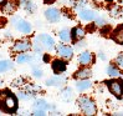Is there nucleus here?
<instances>
[{"label": "nucleus", "mask_w": 123, "mask_h": 116, "mask_svg": "<svg viewBox=\"0 0 123 116\" xmlns=\"http://www.w3.org/2000/svg\"><path fill=\"white\" fill-rule=\"evenodd\" d=\"M0 110L6 114H15L18 110V97L10 90H0Z\"/></svg>", "instance_id": "f257e3e1"}, {"label": "nucleus", "mask_w": 123, "mask_h": 116, "mask_svg": "<svg viewBox=\"0 0 123 116\" xmlns=\"http://www.w3.org/2000/svg\"><path fill=\"white\" fill-rule=\"evenodd\" d=\"M77 104H78V107L85 115L87 116H92V115H96V104L93 102V100L87 97V96H80L78 100H77Z\"/></svg>", "instance_id": "f03ea898"}, {"label": "nucleus", "mask_w": 123, "mask_h": 116, "mask_svg": "<svg viewBox=\"0 0 123 116\" xmlns=\"http://www.w3.org/2000/svg\"><path fill=\"white\" fill-rule=\"evenodd\" d=\"M11 24L14 25V27H15L18 31L23 33V34H30L32 31V25L29 23V21L24 20L23 18H19V16L12 18Z\"/></svg>", "instance_id": "7ed1b4c3"}, {"label": "nucleus", "mask_w": 123, "mask_h": 116, "mask_svg": "<svg viewBox=\"0 0 123 116\" xmlns=\"http://www.w3.org/2000/svg\"><path fill=\"white\" fill-rule=\"evenodd\" d=\"M107 88L110 89L111 94L116 97L122 99L123 97V81L122 80H110V81H106Z\"/></svg>", "instance_id": "20e7f679"}, {"label": "nucleus", "mask_w": 123, "mask_h": 116, "mask_svg": "<svg viewBox=\"0 0 123 116\" xmlns=\"http://www.w3.org/2000/svg\"><path fill=\"white\" fill-rule=\"evenodd\" d=\"M56 51L59 54V56L65 59V60H70L74 57V48H71L70 45L59 44L56 46Z\"/></svg>", "instance_id": "39448f33"}, {"label": "nucleus", "mask_w": 123, "mask_h": 116, "mask_svg": "<svg viewBox=\"0 0 123 116\" xmlns=\"http://www.w3.org/2000/svg\"><path fill=\"white\" fill-rule=\"evenodd\" d=\"M31 46H32V42L30 40H26V39L18 40L15 44H14V46H12V51L18 53V54H20V53H27V51H30Z\"/></svg>", "instance_id": "423d86ee"}, {"label": "nucleus", "mask_w": 123, "mask_h": 116, "mask_svg": "<svg viewBox=\"0 0 123 116\" xmlns=\"http://www.w3.org/2000/svg\"><path fill=\"white\" fill-rule=\"evenodd\" d=\"M45 18L50 23H57L61 19V13L56 8H49L45 10Z\"/></svg>", "instance_id": "0eeeda50"}, {"label": "nucleus", "mask_w": 123, "mask_h": 116, "mask_svg": "<svg viewBox=\"0 0 123 116\" xmlns=\"http://www.w3.org/2000/svg\"><path fill=\"white\" fill-rule=\"evenodd\" d=\"M78 16L80 19H82L85 21H93V20H96L98 14L92 9H81V10H78Z\"/></svg>", "instance_id": "6e6552de"}, {"label": "nucleus", "mask_w": 123, "mask_h": 116, "mask_svg": "<svg viewBox=\"0 0 123 116\" xmlns=\"http://www.w3.org/2000/svg\"><path fill=\"white\" fill-rule=\"evenodd\" d=\"M39 41L42 44V46H45L47 50H54L55 48V40L52 36H50L49 34H40L39 36Z\"/></svg>", "instance_id": "1a4fd4ad"}, {"label": "nucleus", "mask_w": 123, "mask_h": 116, "mask_svg": "<svg viewBox=\"0 0 123 116\" xmlns=\"http://www.w3.org/2000/svg\"><path fill=\"white\" fill-rule=\"evenodd\" d=\"M18 9V4L14 0H5L1 4V11L6 15H10V14H14Z\"/></svg>", "instance_id": "9d476101"}, {"label": "nucleus", "mask_w": 123, "mask_h": 116, "mask_svg": "<svg viewBox=\"0 0 123 116\" xmlns=\"http://www.w3.org/2000/svg\"><path fill=\"white\" fill-rule=\"evenodd\" d=\"M93 61H95V57L90 51H83L78 56V64L82 66H88V65L93 64Z\"/></svg>", "instance_id": "9b49d317"}, {"label": "nucleus", "mask_w": 123, "mask_h": 116, "mask_svg": "<svg viewBox=\"0 0 123 116\" xmlns=\"http://www.w3.org/2000/svg\"><path fill=\"white\" fill-rule=\"evenodd\" d=\"M51 68H52V71L55 72V74H62V72L66 71L67 69V64L63 60H60V59H56L52 61L51 64Z\"/></svg>", "instance_id": "f8f14e48"}, {"label": "nucleus", "mask_w": 123, "mask_h": 116, "mask_svg": "<svg viewBox=\"0 0 123 116\" xmlns=\"http://www.w3.org/2000/svg\"><path fill=\"white\" fill-rule=\"evenodd\" d=\"M92 76V70L87 66H83L75 72V79L76 80H81V79H90Z\"/></svg>", "instance_id": "ddd939ff"}, {"label": "nucleus", "mask_w": 123, "mask_h": 116, "mask_svg": "<svg viewBox=\"0 0 123 116\" xmlns=\"http://www.w3.org/2000/svg\"><path fill=\"white\" fill-rule=\"evenodd\" d=\"M66 82V77L62 75H56L54 77H50L46 80V85L47 86H61Z\"/></svg>", "instance_id": "4468645a"}, {"label": "nucleus", "mask_w": 123, "mask_h": 116, "mask_svg": "<svg viewBox=\"0 0 123 116\" xmlns=\"http://www.w3.org/2000/svg\"><path fill=\"white\" fill-rule=\"evenodd\" d=\"M34 109L35 110H42V111H47L51 109V106H50L47 104V101H45L44 99H37L34 101Z\"/></svg>", "instance_id": "2eb2a0df"}, {"label": "nucleus", "mask_w": 123, "mask_h": 116, "mask_svg": "<svg viewBox=\"0 0 123 116\" xmlns=\"http://www.w3.org/2000/svg\"><path fill=\"white\" fill-rule=\"evenodd\" d=\"M91 86H92V82L88 79H81V80H77V82H76V89L78 91H86Z\"/></svg>", "instance_id": "dca6fc26"}, {"label": "nucleus", "mask_w": 123, "mask_h": 116, "mask_svg": "<svg viewBox=\"0 0 123 116\" xmlns=\"http://www.w3.org/2000/svg\"><path fill=\"white\" fill-rule=\"evenodd\" d=\"M85 30L82 27H80V26H76V27H74L71 30V36H72V40H81V39H83L85 38Z\"/></svg>", "instance_id": "f3484780"}, {"label": "nucleus", "mask_w": 123, "mask_h": 116, "mask_svg": "<svg viewBox=\"0 0 123 116\" xmlns=\"http://www.w3.org/2000/svg\"><path fill=\"white\" fill-rule=\"evenodd\" d=\"M112 39L118 44H123V24L112 33Z\"/></svg>", "instance_id": "a211bd4d"}, {"label": "nucleus", "mask_w": 123, "mask_h": 116, "mask_svg": "<svg viewBox=\"0 0 123 116\" xmlns=\"http://www.w3.org/2000/svg\"><path fill=\"white\" fill-rule=\"evenodd\" d=\"M31 60H32V56L30 54H26V53H20L16 56V59H15V61L18 64H27V62H30Z\"/></svg>", "instance_id": "6ab92c4d"}, {"label": "nucleus", "mask_w": 123, "mask_h": 116, "mask_svg": "<svg viewBox=\"0 0 123 116\" xmlns=\"http://www.w3.org/2000/svg\"><path fill=\"white\" fill-rule=\"evenodd\" d=\"M59 38H60L63 42H70V41L72 40L71 31L68 30V29H62V30H60V33H59Z\"/></svg>", "instance_id": "aec40b11"}, {"label": "nucleus", "mask_w": 123, "mask_h": 116, "mask_svg": "<svg viewBox=\"0 0 123 116\" xmlns=\"http://www.w3.org/2000/svg\"><path fill=\"white\" fill-rule=\"evenodd\" d=\"M14 68V64L10 60H0V72H6Z\"/></svg>", "instance_id": "412c9836"}, {"label": "nucleus", "mask_w": 123, "mask_h": 116, "mask_svg": "<svg viewBox=\"0 0 123 116\" xmlns=\"http://www.w3.org/2000/svg\"><path fill=\"white\" fill-rule=\"evenodd\" d=\"M107 75H110L111 77H119L122 75V72L119 71V69H117L113 65H108L107 66Z\"/></svg>", "instance_id": "4be33fe9"}, {"label": "nucleus", "mask_w": 123, "mask_h": 116, "mask_svg": "<svg viewBox=\"0 0 123 116\" xmlns=\"http://www.w3.org/2000/svg\"><path fill=\"white\" fill-rule=\"evenodd\" d=\"M61 97H62V100H65V101H70L72 97H74V92H72V89L65 88V89L61 91Z\"/></svg>", "instance_id": "5701e85b"}, {"label": "nucleus", "mask_w": 123, "mask_h": 116, "mask_svg": "<svg viewBox=\"0 0 123 116\" xmlns=\"http://www.w3.org/2000/svg\"><path fill=\"white\" fill-rule=\"evenodd\" d=\"M21 3H23V6L26 11H30V13L35 11L36 8H35V4L32 1H30V0H21Z\"/></svg>", "instance_id": "b1692460"}, {"label": "nucleus", "mask_w": 123, "mask_h": 116, "mask_svg": "<svg viewBox=\"0 0 123 116\" xmlns=\"http://www.w3.org/2000/svg\"><path fill=\"white\" fill-rule=\"evenodd\" d=\"M40 90H41V88H39L37 85H27L25 91H27V92L30 94L31 96H35L36 94H37V92L40 91Z\"/></svg>", "instance_id": "393cba45"}, {"label": "nucleus", "mask_w": 123, "mask_h": 116, "mask_svg": "<svg viewBox=\"0 0 123 116\" xmlns=\"http://www.w3.org/2000/svg\"><path fill=\"white\" fill-rule=\"evenodd\" d=\"M121 8L119 6H117V5H114V6H112V8L110 9V15L112 16V18H119L121 16Z\"/></svg>", "instance_id": "a878e982"}, {"label": "nucleus", "mask_w": 123, "mask_h": 116, "mask_svg": "<svg viewBox=\"0 0 123 116\" xmlns=\"http://www.w3.org/2000/svg\"><path fill=\"white\" fill-rule=\"evenodd\" d=\"M86 5H87V1H86V0H76L75 4H74V8L76 10H81V9H85Z\"/></svg>", "instance_id": "bb28decb"}, {"label": "nucleus", "mask_w": 123, "mask_h": 116, "mask_svg": "<svg viewBox=\"0 0 123 116\" xmlns=\"http://www.w3.org/2000/svg\"><path fill=\"white\" fill-rule=\"evenodd\" d=\"M31 97H32V96H31L27 91H20V92H19V99H20V100H25V101H26V100H30Z\"/></svg>", "instance_id": "cd10ccee"}, {"label": "nucleus", "mask_w": 123, "mask_h": 116, "mask_svg": "<svg viewBox=\"0 0 123 116\" xmlns=\"http://www.w3.org/2000/svg\"><path fill=\"white\" fill-rule=\"evenodd\" d=\"M116 64H117V66L119 69L123 70V55H119V56L116 57Z\"/></svg>", "instance_id": "c85d7f7f"}, {"label": "nucleus", "mask_w": 123, "mask_h": 116, "mask_svg": "<svg viewBox=\"0 0 123 116\" xmlns=\"http://www.w3.org/2000/svg\"><path fill=\"white\" fill-rule=\"evenodd\" d=\"M42 74H44V72H42V70H40V69H34L32 70V76L36 77V79H40L42 76Z\"/></svg>", "instance_id": "c756f323"}, {"label": "nucleus", "mask_w": 123, "mask_h": 116, "mask_svg": "<svg viewBox=\"0 0 123 116\" xmlns=\"http://www.w3.org/2000/svg\"><path fill=\"white\" fill-rule=\"evenodd\" d=\"M24 79L23 77H19V79H16V80H14L12 81V85L14 86H21V85H24Z\"/></svg>", "instance_id": "7c9ffc66"}, {"label": "nucleus", "mask_w": 123, "mask_h": 116, "mask_svg": "<svg viewBox=\"0 0 123 116\" xmlns=\"http://www.w3.org/2000/svg\"><path fill=\"white\" fill-rule=\"evenodd\" d=\"M96 24H97L98 26H103V25L106 24V20H105L102 16H99V18L97 16V18H96Z\"/></svg>", "instance_id": "2f4dec72"}, {"label": "nucleus", "mask_w": 123, "mask_h": 116, "mask_svg": "<svg viewBox=\"0 0 123 116\" xmlns=\"http://www.w3.org/2000/svg\"><path fill=\"white\" fill-rule=\"evenodd\" d=\"M34 48H35V51H36V54H40V53L42 51V46L39 44V42H35Z\"/></svg>", "instance_id": "473e14b6"}, {"label": "nucleus", "mask_w": 123, "mask_h": 116, "mask_svg": "<svg viewBox=\"0 0 123 116\" xmlns=\"http://www.w3.org/2000/svg\"><path fill=\"white\" fill-rule=\"evenodd\" d=\"M32 115H35V116H45L46 115V111H42V110H34V112H32Z\"/></svg>", "instance_id": "72a5a7b5"}, {"label": "nucleus", "mask_w": 123, "mask_h": 116, "mask_svg": "<svg viewBox=\"0 0 123 116\" xmlns=\"http://www.w3.org/2000/svg\"><path fill=\"white\" fill-rule=\"evenodd\" d=\"M76 46H77L78 49H80V48H85V46H86V42L82 41V39H81V40H78V42L76 44Z\"/></svg>", "instance_id": "f704fd0d"}, {"label": "nucleus", "mask_w": 123, "mask_h": 116, "mask_svg": "<svg viewBox=\"0 0 123 116\" xmlns=\"http://www.w3.org/2000/svg\"><path fill=\"white\" fill-rule=\"evenodd\" d=\"M99 57H101L102 60H106V56H105V54H103V53H99Z\"/></svg>", "instance_id": "c9c22d12"}, {"label": "nucleus", "mask_w": 123, "mask_h": 116, "mask_svg": "<svg viewBox=\"0 0 123 116\" xmlns=\"http://www.w3.org/2000/svg\"><path fill=\"white\" fill-rule=\"evenodd\" d=\"M114 115H122L123 116V112H117V114H114Z\"/></svg>", "instance_id": "e433bc0d"}, {"label": "nucleus", "mask_w": 123, "mask_h": 116, "mask_svg": "<svg viewBox=\"0 0 123 116\" xmlns=\"http://www.w3.org/2000/svg\"><path fill=\"white\" fill-rule=\"evenodd\" d=\"M3 1H4V0H0V3H3Z\"/></svg>", "instance_id": "4c0bfd02"}, {"label": "nucleus", "mask_w": 123, "mask_h": 116, "mask_svg": "<svg viewBox=\"0 0 123 116\" xmlns=\"http://www.w3.org/2000/svg\"><path fill=\"white\" fill-rule=\"evenodd\" d=\"M0 112H1V110H0Z\"/></svg>", "instance_id": "58836bf2"}, {"label": "nucleus", "mask_w": 123, "mask_h": 116, "mask_svg": "<svg viewBox=\"0 0 123 116\" xmlns=\"http://www.w3.org/2000/svg\"><path fill=\"white\" fill-rule=\"evenodd\" d=\"M0 84H1V81H0Z\"/></svg>", "instance_id": "ea45409f"}]
</instances>
